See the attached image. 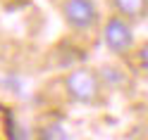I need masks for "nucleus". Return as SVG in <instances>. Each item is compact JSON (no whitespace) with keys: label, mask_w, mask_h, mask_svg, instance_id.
Masks as SVG:
<instances>
[{"label":"nucleus","mask_w":148,"mask_h":140,"mask_svg":"<svg viewBox=\"0 0 148 140\" xmlns=\"http://www.w3.org/2000/svg\"><path fill=\"white\" fill-rule=\"evenodd\" d=\"M64 88H67V95L74 102H81V105H93L100 95V78L96 76L91 69L79 67L74 69L67 81H64Z\"/></svg>","instance_id":"obj_1"},{"label":"nucleus","mask_w":148,"mask_h":140,"mask_svg":"<svg viewBox=\"0 0 148 140\" xmlns=\"http://www.w3.org/2000/svg\"><path fill=\"white\" fill-rule=\"evenodd\" d=\"M103 38H105V45L112 52H117V55L129 52V48L134 45V33H132L129 24L122 19V17H112V19L105 24Z\"/></svg>","instance_id":"obj_2"},{"label":"nucleus","mask_w":148,"mask_h":140,"mask_svg":"<svg viewBox=\"0 0 148 140\" xmlns=\"http://www.w3.org/2000/svg\"><path fill=\"white\" fill-rule=\"evenodd\" d=\"M62 17L72 29H88L96 22V5L91 0H67L62 5Z\"/></svg>","instance_id":"obj_3"},{"label":"nucleus","mask_w":148,"mask_h":140,"mask_svg":"<svg viewBox=\"0 0 148 140\" xmlns=\"http://www.w3.org/2000/svg\"><path fill=\"white\" fill-rule=\"evenodd\" d=\"M112 5L124 19H141L148 14V0H112Z\"/></svg>","instance_id":"obj_4"},{"label":"nucleus","mask_w":148,"mask_h":140,"mask_svg":"<svg viewBox=\"0 0 148 140\" xmlns=\"http://www.w3.org/2000/svg\"><path fill=\"white\" fill-rule=\"evenodd\" d=\"M38 140H69V135H67V131H64L60 124H50V126H45L41 131Z\"/></svg>","instance_id":"obj_5"},{"label":"nucleus","mask_w":148,"mask_h":140,"mask_svg":"<svg viewBox=\"0 0 148 140\" xmlns=\"http://www.w3.org/2000/svg\"><path fill=\"white\" fill-rule=\"evenodd\" d=\"M0 140H12V121L5 109H0Z\"/></svg>","instance_id":"obj_6"},{"label":"nucleus","mask_w":148,"mask_h":140,"mask_svg":"<svg viewBox=\"0 0 148 140\" xmlns=\"http://www.w3.org/2000/svg\"><path fill=\"white\" fill-rule=\"evenodd\" d=\"M138 62H141V67L148 71V43L141 48V52H138Z\"/></svg>","instance_id":"obj_7"}]
</instances>
